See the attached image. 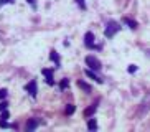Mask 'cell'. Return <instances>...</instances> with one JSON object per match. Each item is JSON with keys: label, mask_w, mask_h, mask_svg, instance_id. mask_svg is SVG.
Listing matches in <instances>:
<instances>
[{"label": "cell", "mask_w": 150, "mask_h": 132, "mask_svg": "<svg viewBox=\"0 0 150 132\" xmlns=\"http://www.w3.org/2000/svg\"><path fill=\"white\" fill-rule=\"evenodd\" d=\"M88 129H91V131H96L97 129V122L94 121V119H91V121L88 122Z\"/></svg>", "instance_id": "cell-10"}, {"label": "cell", "mask_w": 150, "mask_h": 132, "mask_svg": "<svg viewBox=\"0 0 150 132\" xmlns=\"http://www.w3.org/2000/svg\"><path fill=\"white\" fill-rule=\"evenodd\" d=\"M149 55H150V50H149Z\"/></svg>", "instance_id": "cell-21"}, {"label": "cell", "mask_w": 150, "mask_h": 132, "mask_svg": "<svg viewBox=\"0 0 150 132\" xmlns=\"http://www.w3.org/2000/svg\"><path fill=\"white\" fill-rule=\"evenodd\" d=\"M74 112V106L73 104H68V107H66V114L69 116V114H73Z\"/></svg>", "instance_id": "cell-12"}, {"label": "cell", "mask_w": 150, "mask_h": 132, "mask_svg": "<svg viewBox=\"0 0 150 132\" xmlns=\"http://www.w3.org/2000/svg\"><path fill=\"white\" fill-rule=\"evenodd\" d=\"M25 89L30 92L31 97H35V96H36V81H35V79H33V81H30V83L25 86Z\"/></svg>", "instance_id": "cell-4"}, {"label": "cell", "mask_w": 150, "mask_h": 132, "mask_svg": "<svg viewBox=\"0 0 150 132\" xmlns=\"http://www.w3.org/2000/svg\"><path fill=\"white\" fill-rule=\"evenodd\" d=\"M129 71H130V73H135V71H137V66H135V65H130V66H129Z\"/></svg>", "instance_id": "cell-17"}, {"label": "cell", "mask_w": 150, "mask_h": 132, "mask_svg": "<svg viewBox=\"0 0 150 132\" xmlns=\"http://www.w3.org/2000/svg\"><path fill=\"white\" fill-rule=\"evenodd\" d=\"M7 97V89H0V101Z\"/></svg>", "instance_id": "cell-14"}, {"label": "cell", "mask_w": 150, "mask_h": 132, "mask_svg": "<svg viewBox=\"0 0 150 132\" xmlns=\"http://www.w3.org/2000/svg\"><path fill=\"white\" fill-rule=\"evenodd\" d=\"M50 58H51V60H53L54 63H56V66H59V56H58V53H56V51H51Z\"/></svg>", "instance_id": "cell-9"}, {"label": "cell", "mask_w": 150, "mask_h": 132, "mask_svg": "<svg viewBox=\"0 0 150 132\" xmlns=\"http://www.w3.org/2000/svg\"><path fill=\"white\" fill-rule=\"evenodd\" d=\"M84 73H86V76H89V78H91V79H94V81H97V83H101V81H102V79L99 78V76H97V75H94V73H93V70H91V68H89V70H86V71H84Z\"/></svg>", "instance_id": "cell-5"}, {"label": "cell", "mask_w": 150, "mask_h": 132, "mask_svg": "<svg viewBox=\"0 0 150 132\" xmlns=\"http://www.w3.org/2000/svg\"><path fill=\"white\" fill-rule=\"evenodd\" d=\"M78 86H79L81 89H84L86 92H91V86H89V84H86L84 81H79V83H78Z\"/></svg>", "instance_id": "cell-8"}, {"label": "cell", "mask_w": 150, "mask_h": 132, "mask_svg": "<svg viewBox=\"0 0 150 132\" xmlns=\"http://www.w3.org/2000/svg\"><path fill=\"white\" fill-rule=\"evenodd\" d=\"M68 84H69V83H68V79H63V81H61V89H66Z\"/></svg>", "instance_id": "cell-15"}, {"label": "cell", "mask_w": 150, "mask_h": 132, "mask_svg": "<svg viewBox=\"0 0 150 132\" xmlns=\"http://www.w3.org/2000/svg\"><path fill=\"white\" fill-rule=\"evenodd\" d=\"M43 75L46 76V83L48 84H54V81H53V73L50 70H43Z\"/></svg>", "instance_id": "cell-6"}, {"label": "cell", "mask_w": 150, "mask_h": 132, "mask_svg": "<svg viewBox=\"0 0 150 132\" xmlns=\"http://www.w3.org/2000/svg\"><path fill=\"white\" fill-rule=\"evenodd\" d=\"M84 45L89 46V48H97V46H94V35L91 31H88V33L84 35Z\"/></svg>", "instance_id": "cell-3"}, {"label": "cell", "mask_w": 150, "mask_h": 132, "mask_svg": "<svg viewBox=\"0 0 150 132\" xmlns=\"http://www.w3.org/2000/svg\"><path fill=\"white\" fill-rule=\"evenodd\" d=\"M76 2L79 4V7H81V9H84V7H86V5H84V0H76Z\"/></svg>", "instance_id": "cell-19"}, {"label": "cell", "mask_w": 150, "mask_h": 132, "mask_svg": "<svg viewBox=\"0 0 150 132\" xmlns=\"http://www.w3.org/2000/svg\"><path fill=\"white\" fill-rule=\"evenodd\" d=\"M124 22L127 23L130 28H137V22H134V20H130V18H124Z\"/></svg>", "instance_id": "cell-11"}, {"label": "cell", "mask_w": 150, "mask_h": 132, "mask_svg": "<svg viewBox=\"0 0 150 132\" xmlns=\"http://www.w3.org/2000/svg\"><path fill=\"white\" fill-rule=\"evenodd\" d=\"M86 65L94 71H99L101 70V61L97 60L96 56H86Z\"/></svg>", "instance_id": "cell-1"}, {"label": "cell", "mask_w": 150, "mask_h": 132, "mask_svg": "<svg viewBox=\"0 0 150 132\" xmlns=\"http://www.w3.org/2000/svg\"><path fill=\"white\" fill-rule=\"evenodd\" d=\"M27 2L31 5V7H36V0H27Z\"/></svg>", "instance_id": "cell-20"}, {"label": "cell", "mask_w": 150, "mask_h": 132, "mask_svg": "<svg viewBox=\"0 0 150 132\" xmlns=\"http://www.w3.org/2000/svg\"><path fill=\"white\" fill-rule=\"evenodd\" d=\"M36 127H38V121H36V119H31V121H28L27 131H33V129H36Z\"/></svg>", "instance_id": "cell-7"}, {"label": "cell", "mask_w": 150, "mask_h": 132, "mask_svg": "<svg viewBox=\"0 0 150 132\" xmlns=\"http://www.w3.org/2000/svg\"><path fill=\"white\" fill-rule=\"evenodd\" d=\"M119 28L120 26L117 25V23H114V22H110L109 25H107V28H106V31H104V35L107 36V38H112V36L119 31Z\"/></svg>", "instance_id": "cell-2"}, {"label": "cell", "mask_w": 150, "mask_h": 132, "mask_svg": "<svg viewBox=\"0 0 150 132\" xmlns=\"http://www.w3.org/2000/svg\"><path fill=\"white\" fill-rule=\"evenodd\" d=\"M15 0H0V7L2 5H5V4H13Z\"/></svg>", "instance_id": "cell-16"}, {"label": "cell", "mask_w": 150, "mask_h": 132, "mask_svg": "<svg viewBox=\"0 0 150 132\" xmlns=\"http://www.w3.org/2000/svg\"><path fill=\"white\" fill-rule=\"evenodd\" d=\"M0 119H2V121H7V119H8V111L5 109L4 112H2V116H0Z\"/></svg>", "instance_id": "cell-13"}, {"label": "cell", "mask_w": 150, "mask_h": 132, "mask_svg": "<svg viewBox=\"0 0 150 132\" xmlns=\"http://www.w3.org/2000/svg\"><path fill=\"white\" fill-rule=\"evenodd\" d=\"M7 106H8V104H7V102H2V104H0V111H5V109H7Z\"/></svg>", "instance_id": "cell-18"}]
</instances>
